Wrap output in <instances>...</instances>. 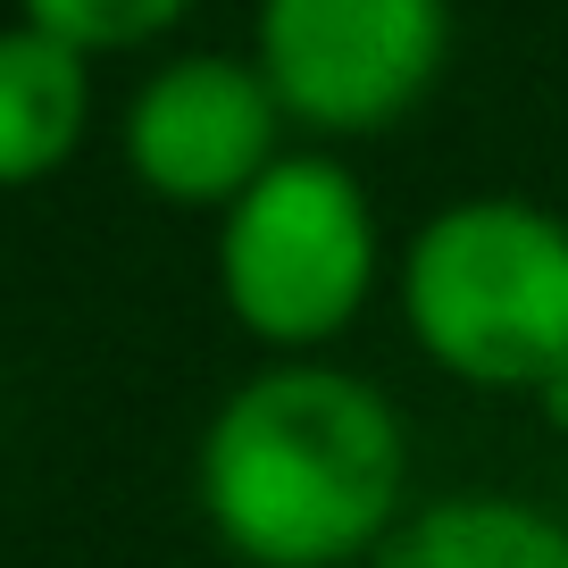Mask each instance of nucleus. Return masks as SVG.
I'll return each mask as SVG.
<instances>
[{"mask_svg":"<svg viewBox=\"0 0 568 568\" xmlns=\"http://www.w3.org/2000/svg\"><path fill=\"white\" fill-rule=\"evenodd\" d=\"M226 302L251 335L267 343H318L368 293L376 267V234H368V201H359L352 168L335 160H276L226 217Z\"/></svg>","mask_w":568,"mask_h":568,"instance_id":"3","label":"nucleus"},{"mask_svg":"<svg viewBox=\"0 0 568 568\" xmlns=\"http://www.w3.org/2000/svg\"><path fill=\"white\" fill-rule=\"evenodd\" d=\"M544 409H551V418L568 426V368H560V376H551V385H544Z\"/></svg>","mask_w":568,"mask_h":568,"instance_id":"9","label":"nucleus"},{"mask_svg":"<svg viewBox=\"0 0 568 568\" xmlns=\"http://www.w3.org/2000/svg\"><path fill=\"white\" fill-rule=\"evenodd\" d=\"M402 302L444 368L551 385L568 368V226L527 201H460L409 243Z\"/></svg>","mask_w":568,"mask_h":568,"instance_id":"2","label":"nucleus"},{"mask_svg":"<svg viewBox=\"0 0 568 568\" xmlns=\"http://www.w3.org/2000/svg\"><path fill=\"white\" fill-rule=\"evenodd\" d=\"M125 151L168 201H243L276 168V92L243 59H176L134 92Z\"/></svg>","mask_w":568,"mask_h":568,"instance_id":"5","label":"nucleus"},{"mask_svg":"<svg viewBox=\"0 0 568 568\" xmlns=\"http://www.w3.org/2000/svg\"><path fill=\"white\" fill-rule=\"evenodd\" d=\"M84 51L42 26H18L0 34V184H26L42 168H59L84 134Z\"/></svg>","mask_w":568,"mask_h":568,"instance_id":"6","label":"nucleus"},{"mask_svg":"<svg viewBox=\"0 0 568 568\" xmlns=\"http://www.w3.org/2000/svg\"><path fill=\"white\" fill-rule=\"evenodd\" d=\"M376 568H568V527L501 494L435 501L376 544Z\"/></svg>","mask_w":568,"mask_h":568,"instance_id":"7","label":"nucleus"},{"mask_svg":"<svg viewBox=\"0 0 568 568\" xmlns=\"http://www.w3.org/2000/svg\"><path fill=\"white\" fill-rule=\"evenodd\" d=\"M444 0H260V75L326 134L393 125L444 68Z\"/></svg>","mask_w":568,"mask_h":568,"instance_id":"4","label":"nucleus"},{"mask_svg":"<svg viewBox=\"0 0 568 568\" xmlns=\"http://www.w3.org/2000/svg\"><path fill=\"white\" fill-rule=\"evenodd\" d=\"M402 418L343 368H267L210 418L201 510L260 568H335L402 510Z\"/></svg>","mask_w":568,"mask_h":568,"instance_id":"1","label":"nucleus"},{"mask_svg":"<svg viewBox=\"0 0 568 568\" xmlns=\"http://www.w3.org/2000/svg\"><path fill=\"white\" fill-rule=\"evenodd\" d=\"M193 0H26V18L42 34L75 42V51H118V42L160 34L168 18H184Z\"/></svg>","mask_w":568,"mask_h":568,"instance_id":"8","label":"nucleus"}]
</instances>
